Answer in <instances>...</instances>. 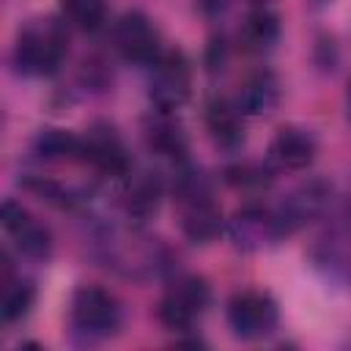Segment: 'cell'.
I'll use <instances>...</instances> for the list:
<instances>
[{"instance_id": "1", "label": "cell", "mask_w": 351, "mask_h": 351, "mask_svg": "<svg viewBox=\"0 0 351 351\" xmlns=\"http://www.w3.org/2000/svg\"><path fill=\"white\" fill-rule=\"evenodd\" d=\"M99 250L107 269L132 280L159 277L170 266L167 250L137 228H107L99 239Z\"/></svg>"}, {"instance_id": "2", "label": "cell", "mask_w": 351, "mask_h": 351, "mask_svg": "<svg viewBox=\"0 0 351 351\" xmlns=\"http://www.w3.org/2000/svg\"><path fill=\"white\" fill-rule=\"evenodd\" d=\"M66 49L69 36L58 19H33L16 33L14 66L25 77H47L60 69Z\"/></svg>"}, {"instance_id": "3", "label": "cell", "mask_w": 351, "mask_h": 351, "mask_svg": "<svg viewBox=\"0 0 351 351\" xmlns=\"http://www.w3.org/2000/svg\"><path fill=\"white\" fill-rule=\"evenodd\" d=\"M71 326L85 340H104L121 329L123 310L115 293L101 285H80L71 296Z\"/></svg>"}, {"instance_id": "4", "label": "cell", "mask_w": 351, "mask_h": 351, "mask_svg": "<svg viewBox=\"0 0 351 351\" xmlns=\"http://www.w3.org/2000/svg\"><path fill=\"white\" fill-rule=\"evenodd\" d=\"M332 206V184L326 178H307L296 189H291L277 206H274V222L280 241L304 230L315 219L326 214Z\"/></svg>"}, {"instance_id": "5", "label": "cell", "mask_w": 351, "mask_h": 351, "mask_svg": "<svg viewBox=\"0 0 351 351\" xmlns=\"http://www.w3.org/2000/svg\"><path fill=\"white\" fill-rule=\"evenodd\" d=\"M211 304V288L203 277H176L159 299V321L173 332H189L206 315Z\"/></svg>"}, {"instance_id": "6", "label": "cell", "mask_w": 351, "mask_h": 351, "mask_svg": "<svg viewBox=\"0 0 351 351\" xmlns=\"http://www.w3.org/2000/svg\"><path fill=\"white\" fill-rule=\"evenodd\" d=\"M228 326L241 340H261L271 335L280 324V307L271 299V293L258 288L236 291L228 299Z\"/></svg>"}, {"instance_id": "7", "label": "cell", "mask_w": 351, "mask_h": 351, "mask_svg": "<svg viewBox=\"0 0 351 351\" xmlns=\"http://www.w3.org/2000/svg\"><path fill=\"white\" fill-rule=\"evenodd\" d=\"M192 93V66L184 52L170 49L151 66L148 96L159 112H173L186 104Z\"/></svg>"}, {"instance_id": "8", "label": "cell", "mask_w": 351, "mask_h": 351, "mask_svg": "<svg viewBox=\"0 0 351 351\" xmlns=\"http://www.w3.org/2000/svg\"><path fill=\"white\" fill-rule=\"evenodd\" d=\"M112 44L123 60L137 66H154L162 58V36L154 19L143 11H126L112 27Z\"/></svg>"}, {"instance_id": "9", "label": "cell", "mask_w": 351, "mask_h": 351, "mask_svg": "<svg viewBox=\"0 0 351 351\" xmlns=\"http://www.w3.org/2000/svg\"><path fill=\"white\" fill-rule=\"evenodd\" d=\"M225 233H228L230 244L241 252H258V250L280 241L274 208H266L261 203H247V206L236 208L225 219Z\"/></svg>"}, {"instance_id": "10", "label": "cell", "mask_w": 351, "mask_h": 351, "mask_svg": "<svg viewBox=\"0 0 351 351\" xmlns=\"http://www.w3.org/2000/svg\"><path fill=\"white\" fill-rule=\"evenodd\" d=\"M82 162L90 165L101 176L123 178L132 170L129 151H126L121 134L110 123H96L82 134Z\"/></svg>"}, {"instance_id": "11", "label": "cell", "mask_w": 351, "mask_h": 351, "mask_svg": "<svg viewBox=\"0 0 351 351\" xmlns=\"http://www.w3.org/2000/svg\"><path fill=\"white\" fill-rule=\"evenodd\" d=\"M0 219L5 233L14 239L16 250L30 261H47L52 255V233L47 225H41L25 206L16 200H5L0 208Z\"/></svg>"}, {"instance_id": "12", "label": "cell", "mask_w": 351, "mask_h": 351, "mask_svg": "<svg viewBox=\"0 0 351 351\" xmlns=\"http://www.w3.org/2000/svg\"><path fill=\"white\" fill-rule=\"evenodd\" d=\"M318 156V140L302 126H282L271 137L269 159L285 170H307Z\"/></svg>"}, {"instance_id": "13", "label": "cell", "mask_w": 351, "mask_h": 351, "mask_svg": "<svg viewBox=\"0 0 351 351\" xmlns=\"http://www.w3.org/2000/svg\"><path fill=\"white\" fill-rule=\"evenodd\" d=\"M123 178H126L121 192L123 211L132 222H145L151 214H156L162 203V195H165L162 178L156 173H132V170Z\"/></svg>"}, {"instance_id": "14", "label": "cell", "mask_w": 351, "mask_h": 351, "mask_svg": "<svg viewBox=\"0 0 351 351\" xmlns=\"http://www.w3.org/2000/svg\"><path fill=\"white\" fill-rule=\"evenodd\" d=\"M244 118L236 99H211L206 104V126L219 148L236 151L244 145Z\"/></svg>"}, {"instance_id": "15", "label": "cell", "mask_w": 351, "mask_h": 351, "mask_svg": "<svg viewBox=\"0 0 351 351\" xmlns=\"http://www.w3.org/2000/svg\"><path fill=\"white\" fill-rule=\"evenodd\" d=\"M145 143L151 154L167 159L173 167L186 165V134L176 121L167 118V112H159V118H154L145 126Z\"/></svg>"}, {"instance_id": "16", "label": "cell", "mask_w": 351, "mask_h": 351, "mask_svg": "<svg viewBox=\"0 0 351 351\" xmlns=\"http://www.w3.org/2000/svg\"><path fill=\"white\" fill-rule=\"evenodd\" d=\"M280 41V19L269 8H255L244 16L239 27V44L250 55H263L271 52L274 44Z\"/></svg>"}, {"instance_id": "17", "label": "cell", "mask_w": 351, "mask_h": 351, "mask_svg": "<svg viewBox=\"0 0 351 351\" xmlns=\"http://www.w3.org/2000/svg\"><path fill=\"white\" fill-rule=\"evenodd\" d=\"M277 101H280V82L271 71L250 74L236 96V104L241 107L244 115H266L277 107Z\"/></svg>"}, {"instance_id": "18", "label": "cell", "mask_w": 351, "mask_h": 351, "mask_svg": "<svg viewBox=\"0 0 351 351\" xmlns=\"http://www.w3.org/2000/svg\"><path fill=\"white\" fill-rule=\"evenodd\" d=\"M33 151L44 162H66V159H82V137L66 132V129H41Z\"/></svg>"}, {"instance_id": "19", "label": "cell", "mask_w": 351, "mask_h": 351, "mask_svg": "<svg viewBox=\"0 0 351 351\" xmlns=\"http://www.w3.org/2000/svg\"><path fill=\"white\" fill-rule=\"evenodd\" d=\"M60 11L77 30L93 33L107 19V0H60Z\"/></svg>"}, {"instance_id": "20", "label": "cell", "mask_w": 351, "mask_h": 351, "mask_svg": "<svg viewBox=\"0 0 351 351\" xmlns=\"http://www.w3.org/2000/svg\"><path fill=\"white\" fill-rule=\"evenodd\" d=\"M33 302H36V288H33V282H27V280H8L5 282V291H3V321L5 324H16V321H22L27 313H30V307H33Z\"/></svg>"}, {"instance_id": "21", "label": "cell", "mask_w": 351, "mask_h": 351, "mask_svg": "<svg viewBox=\"0 0 351 351\" xmlns=\"http://www.w3.org/2000/svg\"><path fill=\"white\" fill-rule=\"evenodd\" d=\"M225 178H228V184H233L239 189H261L271 181V170L261 162H241V165L228 167Z\"/></svg>"}, {"instance_id": "22", "label": "cell", "mask_w": 351, "mask_h": 351, "mask_svg": "<svg viewBox=\"0 0 351 351\" xmlns=\"http://www.w3.org/2000/svg\"><path fill=\"white\" fill-rule=\"evenodd\" d=\"M200 5L206 14H219V11H225L228 0H200Z\"/></svg>"}, {"instance_id": "23", "label": "cell", "mask_w": 351, "mask_h": 351, "mask_svg": "<svg viewBox=\"0 0 351 351\" xmlns=\"http://www.w3.org/2000/svg\"><path fill=\"white\" fill-rule=\"evenodd\" d=\"M346 115H348V121H351V82H348V88H346Z\"/></svg>"}, {"instance_id": "24", "label": "cell", "mask_w": 351, "mask_h": 351, "mask_svg": "<svg viewBox=\"0 0 351 351\" xmlns=\"http://www.w3.org/2000/svg\"><path fill=\"white\" fill-rule=\"evenodd\" d=\"M255 3H266V0H255Z\"/></svg>"}]
</instances>
